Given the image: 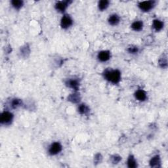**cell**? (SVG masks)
I'll return each instance as SVG.
<instances>
[{
    "label": "cell",
    "mask_w": 168,
    "mask_h": 168,
    "mask_svg": "<svg viewBox=\"0 0 168 168\" xmlns=\"http://www.w3.org/2000/svg\"><path fill=\"white\" fill-rule=\"evenodd\" d=\"M109 5H110V2L108 1V0H102V1H100L98 3V8L100 11L106 10Z\"/></svg>",
    "instance_id": "obj_18"
},
{
    "label": "cell",
    "mask_w": 168,
    "mask_h": 168,
    "mask_svg": "<svg viewBox=\"0 0 168 168\" xmlns=\"http://www.w3.org/2000/svg\"><path fill=\"white\" fill-rule=\"evenodd\" d=\"M68 100L72 103H79L81 100L80 94L77 93V92H75V93L69 95L68 96Z\"/></svg>",
    "instance_id": "obj_12"
},
{
    "label": "cell",
    "mask_w": 168,
    "mask_h": 168,
    "mask_svg": "<svg viewBox=\"0 0 168 168\" xmlns=\"http://www.w3.org/2000/svg\"><path fill=\"white\" fill-rule=\"evenodd\" d=\"M62 150V146L59 142H54L49 146L48 152L51 156H55L59 154Z\"/></svg>",
    "instance_id": "obj_4"
},
{
    "label": "cell",
    "mask_w": 168,
    "mask_h": 168,
    "mask_svg": "<svg viewBox=\"0 0 168 168\" xmlns=\"http://www.w3.org/2000/svg\"><path fill=\"white\" fill-rule=\"evenodd\" d=\"M10 105L12 109H16L19 107L23 106V100L20 99L15 98V99H12L11 100V101L10 103Z\"/></svg>",
    "instance_id": "obj_16"
},
{
    "label": "cell",
    "mask_w": 168,
    "mask_h": 168,
    "mask_svg": "<svg viewBox=\"0 0 168 168\" xmlns=\"http://www.w3.org/2000/svg\"><path fill=\"white\" fill-rule=\"evenodd\" d=\"M72 3V1H59L57 2L54 4V9L58 12L63 13L66 11L67 8Z\"/></svg>",
    "instance_id": "obj_6"
},
{
    "label": "cell",
    "mask_w": 168,
    "mask_h": 168,
    "mask_svg": "<svg viewBox=\"0 0 168 168\" xmlns=\"http://www.w3.org/2000/svg\"><path fill=\"white\" fill-rule=\"evenodd\" d=\"M11 4L15 9L19 10L23 7L24 2L22 0H12L11 2Z\"/></svg>",
    "instance_id": "obj_20"
},
{
    "label": "cell",
    "mask_w": 168,
    "mask_h": 168,
    "mask_svg": "<svg viewBox=\"0 0 168 168\" xmlns=\"http://www.w3.org/2000/svg\"><path fill=\"white\" fill-rule=\"evenodd\" d=\"M152 26L156 32L161 31L164 26V23L159 19H154L152 23Z\"/></svg>",
    "instance_id": "obj_14"
},
{
    "label": "cell",
    "mask_w": 168,
    "mask_h": 168,
    "mask_svg": "<svg viewBox=\"0 0 168 168\" xmlns=\"http://www.w3.org/2000/svg\"><path fill=\"white\" fill-rule=\"evenodd\" d=\"M127 164H128V167H129V168H135L138 166L137 160L135 159V157H134L131 154L129 155L128 158Z\"/></svg>",
    "instance_id": "obj_17"
},
{
    "label": "cell",
    "mask_w": 168,
    "mask_h": 168,
    "mask_svg": "<svg viewBox=\"0 0 168 168\" xmlns=\"http://www.w3.org/2000/svg\"><path fill=\"white\" fill-rule=\"evenodd\" d=\"M131 27L133 30L135 32H140L143 29L144 24L142 20H136L131 24Z\"/></svg>",
    "instance_id": "obj_13"
},
{
    "label": "cell",
    "mask_w": 168,
    "mask_h": 168,
    "mask_svg": "<svg viewBox=\"0 0 168 168\" xmlns=\"http://www.w3.org/2000/svg\"><path fill=\"white\" fill-rule=\"evenodd\" d=\"M110 159L112 163H114V164H116V163H119L121 160V157L119 155L114 154L110 157Z\"/></svg>",
    "instance_id": "obj_23"
},
{
    "label": "cell",
    "mask_w": 168,
    "mask_h": 168,
    "mask_svg": "<svg viewBox=\"0 0 168 168\" xmlns=\"http://www.w3.org/2000/svg\"><path fill=\"white\" fill-rule=\"evenodd\" d=\"M135 99L138 100V101L143 102L145 101L147 99V94L146 92L142 89H138L135 91V94H134Z\"/></svg>",
    "instance_id": "obj_9"
},
{
    "label": "cell",
    "mask_w": 168,
    "mask_h": 168,
    "mask_svg": "<svg viewBox=\"0 0 168 168\" xmlns=\"http://www.w3.org/2000/svg\"><path fill=\"white\" fill-rule=\"evenodd\" d=\"M156 2L150 0V1L141 2L138 3V7L139 9L143 12H149L156 6Z\"/></svg>",
    "instance_id": "obj_3"
},
{
    "label": "cell",
    "mask_w": 168,
    "mask_h": 168,
    "mask_svg": "<svg viewBox=\"0 0 168 168\" xmlns=\"http://www.w3.org/2000/svg\"><path fill=\"white\" fill-rule=\"evenodd\" d=\"M79 84L80 83H79L78 79L75 78H69L65 81V85L75 91L79 89Z\"/></svg>",
    "instance_id": "obj_7"
},
{
    "label": "cell",
    "mask_w": 168,
    "mask_h": 168,
    "mask_svg": "<svg viewBox=\"0 0 168 168\" xmlns=\"http://www.w3.org/2000/svg\"><path fill=\"white\" fill-rule=\"evenodd\" d=\"M73 23V19L69 15H64L61 20V26L62 29L66 30L72 26Z\"/></svg>",
    "instance_id": "obj_5"
},
{
    "label": "cell",
    "mask_w": 168,
    "mask_h": 168,
    "mask_svg": "<svg viewBox=\"0 0 168 168\" xmlns=\"http://www.w3.org/2000/svg\"><path fill=\"white\" fill-rule=\"evenodd\" d=\"M78 110L82 115H87L90 112V108L86 104H80L78 107Z\"/></svg>",
    "instance_id": "obj_15"
},
{
    "label": "cell",
    "mask_w": 168,
    "mask_h": 168,
    "mask_svg": "<svg viewBox=\"0 0 168 168\" xmlns=\"http://www.w3.org/2000/svg\"><path fill=\"white\" fill-rule=\"evenodd\" d=\"M103 77L109 82L113 84H117L121 81V74L119 70L107 69L103 72Z\"/></svg>",
    "instance_id": "obj_1"
},
{
    "label": "cell",
    "mask_w": 168,
    "mask_h": 168,
    "mask_svg": "<svg viewBox=\"0 0 168 168\" xmlns=\"http://www.w3.org/2000/svg\"><path fill=\"white\" fill-rule=\"evenodd\" d=\"M108 24L111 26H116L120 22V17L117 14H112L109 16L108 19Z\"/></svg>",
    "instance_id": "obj_11"
},
{
    "label": "cell",
    "mask_w": 168,
    "mask_h": 168,
    "mask_svg": "<svg viewBox=\"0 0 168 168\" xmlns=\"http://www.w3.org/2000/svg\"><path fill=\"white\" fill-rule=\"evenodd\" d=\"M150 166L152 167H161V158L159 155H155L150 160Z\"/></svg>",
    "instance_id": "obj_10"
},
{
    "label": "cell",
    "mask_w": 168,
    "mask_h": 168,
    "mask_svg": "<svg viewBox=\"0 0 168 168\" xmlns=\"http://www.w3.org/2000/svg\"><path fill=\"white\" fill-rule=\"evenodd\" d=\"M159 66L161 67L162 68H166L167 67V56L163 54V55L159 58L158 61Z\"/></svg>",
    "instance_id": "obj_21"
},
{
    "label": "cell",
    "mask_w": 168,
    "mask_h": 168,
    "mask_svg": "<svg viewBox=\"0 0 168 168\" xmlns=\"http://www.w3.org/2000/svg\"><path fill=\"white\" fill-rule=\"evenodd\" d=\"M20 53L21 56L23 57H28L30 53V49L28 45H25L23 46L20 49Z\"/></svg>",
    "instance_id": "obj_19"
},
{
    "label": "cell",
    "mask_w": 168,
    "mask_h": 168,
    "mask_svg": "<svg viewBox=\"0 0 168 168\" xmlns=\"http://www.w3.org/2000/svg\"><path fill=\"white\" fill-rule=\"evenodd\" d=\"M138 51H139V49L136 45H131L128 48V51L130 54H137Z\"/></svg>",
    "instance_id": "obj_22"
},
{
    "label": "cell",
    "mask_w": 168,
    "mask_h": 168,
    "mask_svg": "<svg viewBox=\"0 0 168 168\" xmlns=\"http://www.w3.org/2000/svg\"><path fill=\"white\" fill-rule=\"evenodd\" d=\"M111 58V53L110 51H107V50H104L99 52L97 54L98 60L102 62H107Z\"/></svg>",
    "instance_id": "obj_8"
},
{
    "label": "cell",
    "mask_w": 168,
    "mask_h": 168,
    "mask_svg": "<svg viewBox=\"0 0 168 168\" xmlns=\"http://www.w3.org/2000/svg\"><path fill=\"white\" fill-rule=\"evenodd\" d=\"M14 119V115L9 111L3 112L0 116V122L4 125H9Z\"/></svg>",
    "instance_id": "obj_2"
},
{
    "label": "cell",
    "mask_w": 168,
    "mask_h": 168,
    "mask_svg": "<svg viewBox=\"0 0 168 168\" xmlns=\"http://www.w3.org/2000/svg\"><path fill=\"white\" fill-rule=\"evenodd\" d=\"M102 159H103V156H102L101 154H100V153L96 154L94 158V163H99L101 162Z\"/></svg>",
    "instance_id": "obj_24"
}]
</instances>
